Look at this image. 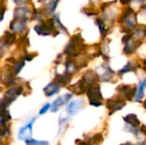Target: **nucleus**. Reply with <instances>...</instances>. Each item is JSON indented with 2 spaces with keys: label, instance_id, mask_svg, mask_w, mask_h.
I'll return each instance as SVG.
<instances>
[{
  "label": "nucleus",
  "instance_id": "nucleus-1",
  "mask_svg": "<svg viewBox=\"0 0 146 145\" xmlns=\"http://www.w3.org/2000/svg\"><path fill=\"white\" fill-rule=\"evenodd\" d=\"M86 94L91 105L94 107H99L103 104V96L98 84L94 83L92 85H90L87 88Z\"/></svg>",
  "mask_w": 146,
  "mask_h": 145
},
{
  "label": "nucleus",
  "instance_id": "nucleus-2",
  "mask_svg": "<svg viewBox=\"0 0 146 145\" xmlns=\"http://www.w3.org/2000/svg\"><path fill=\"white\" fill-rule=\"evenodd\" d=\"M81 38L80 35H77L76 37H74L72 40H70V42L67 44L66 49H65V53L70 56H76L79 51L81 50L82 46H83V43L82 41H80V39Z\"/></svg>",
  "mask_w": 146,
  "mask_h": 145
},
{
  "label": "nucleus",
  "instance_id": "nucleus-3",
  "mask_svg": "<svg viewBox=\"0 0 146 145\" xmlns=\"http://www.w3.org/2000/svg\"><path fill=\"white\" fill-rule=\"evenodd\" d=\"M36 32L39 35L47 36L52 33L55 30V20L50 19L45 22H42L39 25H37L34 27Z\"/></svg>",
  "mask_w": 146,
  "mask_h": 145
},
{
  "label": "nucleus",
  "instance_id": "nucleus-4",
  "mask_svg": "<svg viewBox=\"0 0 146 145\" xmlns=\"http://www.w3.org/2000/svg\"><path fill=\"white\" fill-rule=\"evenodd\" d=\"M126 106V103L122 98H110L107 100V108L110 110V115H113L115 112L121 110Z\"/></svg>",
  "mask_w": 146,
  "mask_h": 145
},
{
  "label": "nucleus",
  "instance_id": "nucleus-5",
  "mask_svg": "<svg viewBox=\"0 0 146 145\" xmlns=\"http://www.w3.org/2000/svg\"><path fill=\"white\" fill-rule=\"evenodd\" d=\"M21 92H22L21 87H15V88L9 89V91L5 92L3 100L8 105H10L17 98V97L21 94Z\"/></svg>",
  "mask_w": 146,
  "mask_h": 145
},
{
  "label": "nucleus",
  "instance_id": "nucleus-6",
  "mask_svg": "<svg viewBox=\"0 0 146 145\" xmlns=\"http://www.w3.org/2000/svg\"><path fill=\"white\" fill-rule=\"evenodd\" d=\"M123 21L125 23V26H127L128 29H133L135 27V25L137 23V19L133 10H132L131 9H127V12L123 16Z\"/></svg>",
  "mask_w": 146,
  "mask_h": 145
},
{
  "label": "nucleus",
  "instance_id": "nucleus-7",
  "mask_svg": "<svg viewBox=\"0 0 146 145\" xmlns=\"http://www.w3.org/2000/svg\"><path fill=\"white\" fill-rule=\"evenodd\" d=\"M118 91L121 92L122 97H124L127 100L131 101L136 95L137 89L135 87H133L128 85H122L120 87H118Z\"/></svg>",
  "mask_w": 146,
  "mask_h": 145
},
{
  "label": "nucleus",
  "instance_id": "nucleus-8",
  "mask_svg": "<svg viewBox=\"0 0 146 145\" xmlns=\"http://www.w3.org/2000/svg\"><path fill=\"white\" fill-rule=\"evenodd\" d=\"M71 98H72V94H69V93H68V94H66V95H64V96H62V97H57V98L53 102L52 105L50 106V110H51V112L55 113V112L58 111L59 109H60L62 106H63V105H65L66 103H68V101H69Z\"/></svg>",
  "mask_w": 146,
  "mask_h": 145
},
{
  "label": "nucleus",
  "instance_id": "nucleus-9",
  "mask_svg": "<svg viewBox=\"0 0 146 145\" xmlns=\"http://www.w3.org/2000/svg\"><path fill=\"white\" fill-rule=\"evenodd\" d=\"M35 121V118L33 120H32V121H30L28 124H27L26 126H24L23 127H21L19 130V138L21 140H27L29 139L32 137V133H33V124Z\"/></svg>",
  "mask_w": 146,
  "mask_h": 145
},
{
  "label": "nucleus",
  "instance_id": "nucleus-10",
  "mask_svg": "<svg viewBox=\"0 0 146 145\" xmlns=\"http://www.w3.org/2000/svg\"><path fill=\"white\" fill-rule=\"evenodd\" d=\"M26 21L27 20H23V19H14V21H12L10 23V29L14 32L21 33L27 28Z\"/></svg>",
  "mask_w": 146,
  "mask_h": 145
},
{
  "label": "nucleus",
  "instance_id": "nucleus-11",
  "mask_svg": "<svg viewBox=\"0 0 146 145\" xmlns=\"http://www.w3.org/2000/svg\"><path fill=\"white\" fill-rule=\"evenodd\" d=\"M83 100L82 99H77L72 103H70L68 107H67V112L69 115H74L75 114H77V112H79L82 106H83Z\"/></svg>",
  "mask_w": 146,
  "mask_h": 145
},
{
  "label": "nucleus",
  "instance_id": "nucleus-12",
  "mask_svg": "<svg viewBox=\"0 0 146 145\" xmlns=\"http://www.w3.org/2000/svg\"><path fill=\"white\" fill-rule=\"evenodd\" d=\"M13 73L9 71V69L2 70L0 72V79L1 81L5 84L6 85H11L14 79H13Z\"/></svg>",
  "mask_w": 146,
  "mask_h": 145
},
{
  "label": "nucleus",
  "instance_id": "nucleus-13",
  "mask_svg": "<svg viewBox=\"0 0 146 145\" xmlns=\"http://www.w3.org/2000/svg\"><path fill=\"white\" fill-rule=\"evenodd\" d=\"M59 91H60V85L56 82L50 83L44 89V94L46 97H51V96L58 93Z\"/></svg>",
  "mask_w": 146,
  "mask_h": 145
},
{
  "label": "nucleus",
  "instance_id": "nucleus-14",
  "mask_svg": "<svg viewBox=\"0 0 146 145\" xmlns=\"http://www.w3.org/2000/svg\"><path fill=\"white\" fill-rule=\"evenodd\" d=\"M9 105L5 103L3 99H0V118L6 121H9L11 119L9 112L7 109Z\"/></svg>",
  "mask_w": 146,
  "mask_h": 145
},
{
  "label": "nucleus",
  "instance_id": "nucleus-15",
  "mask_svg": "<svg viewBox=\"0 0 146 145\" xmlns=\"http://www.w3.org/2000/svg\"><path fill=\"white\" fill-rule=\"evenodd\" d=\"M28 15H29L28 9L25 7H18L14 11V19L27 20Z\"/></svg>",
  "mask_w": 146,
  "mask_h": 145
},
{
  "label": "nucleus",
  "instance_id": "nucleus-16",
  "mask_svg": "<svg viewBox=\"0 0 146 145\" xmlns=\"http://www.w3.org/2000/svg\"><path fill=\"white\" fill-rule=\"evenodd\" d=\"M102 68H103V73L102 74H100V75H98L99 77H100V79L102 80V81H110V79L113 77V75L115 74V72L110 68V67H106V66H104V65H103L102 66Z\"/></svg>",
  "mask_w": 146,
  "mask_h": 145
},
{
  "label": "nucleus",
  "instance_id": "nucleus-17",
  "mask_svg": "<svg viewBox=\"0 0 146 145\" xmlns=\"http://www.w3.org/2000/svg\"><path fill=\"white\" fill-rule=\"evenodd\" d=\"M146 89V78H144L139 84V88L137 90L136 95H135V101L140 102L141 99L144 97L145 95V90Z\"/></svg>",
  "mask_w": 146,
  "mask_h": 145
},
{
  "label": "nucleus",
  "instance_id": "nucleus-18",
  "mask_svg": "<svg viewBox=\"0 0 146 145\" xmlns=\"http://www.w3.org/2000/svg\"><path fill=\"white\" fill-rule=\"evenodd\" d=\"M7 121L4 120H0V145L3 144L2 138L9 135V127L7 126Z\"/></svg>",
  "mask_w": 146,
  "mask_h": 145
},
{
  "label": "nucleus",
  "instance_id": "nucleus-19",
  "mask_svg": "<svg viewBox=\"0 0 146 145\" xmlns=\"http://www.w3.org/2000/svg\"><path fill=\"white\" fill-rule=\"evenodd\" d=\"M123 120L125 121V122H127L128 125L134 126V127H139L140 125V121L138 119V116L134 114H130L127 116H125L123 118Z\"/></svg>",
  "mask_w": 146,
  "mask_h": 145
},
{
  "label": "nucleus",
  "instance_id": "nucleus-20",
  "mask_svg": "<svg viewBox=\"0 0 146 145\" xmlns=\"http://www.w3.org/2000/svg\"><path fill=\"white\" fill-rule=\"evenodd\" d=\"M78 70H79V69H78L77 65H76L74 62H72L71 60L68 59L67 62H66V73H67V74L72 76V75H73L74 73H75Z\"/></svg>",
  "mask_w": 146,
  "mask_h": 145
},
{
  "label": "nucleus",
  "instance_id": "nucleus-21",
  "mask_svg": "<svg viewBox=\"0 0 146 145\" xmlns=\"http://www.w3.org/2000/svg\"><path fill=\"white\" fill-rule=\"evenodd\" d=\"M71 80V76L65 73L63 75H56V83H57L59 85H66L68 84Z\"/></svg>",
  "mask_w": 146,
  "mask_h": 145
},
{
  "label": "nucleus",
  "instance_id": "nucleus-22",
  "mask_svg": "<svg viewBox=\"0 0 146 145\" xmlns=\"http://www.w3.org/2000/svg\"><path fill=\"white\" fill-rule=\"evenodd\" d=\"M104 141V137L101 133H98V134H96L94 135L92 138H91V144L94 145H99L101 144Z\"/></svg>",
  "mask_w": 146,
  "mask_h": 145
},
{
  "label": "nucleus",
  "instance_id": "nucleus-23",
  "mask_svg": "<svg viewBox=\"0 0 146 145\" xmlns=\"http://www.w3.org/2000/svg\"><path fill=\"white\" fill-rule=\"evenodd\" d=\"M133 69H135L134 65H133L131 62H127V65L122 68V69H121L119 73H120L121 74H124V73H128V72L133 71Z\"/></svg>",
  "mask_w": 146,
  "mask_h": 145
},
{
  "label": "nucleus",
  "instance_id": "nucleus-24",
  "mask_svg": "<svg viewBox=\"0 0 146 145\" xmlns=\"http://www.w3.org/2000/svg\"><path fill=\"white\" fill-rule=\"evenodd\" d=\"M25 143L27 145H49V143L46 141H38L34 139H27Z\"/></svg>",
  "mask_w": 146,
  "mask_h": 145
},
{
  "label": "nucleus",
  "instance_id": "nucleus-25",
  "mask_svg": "<svg viewBox=\"0 0 146 145\" xmlns=\"http://www.w3.org/2000/svg\"><path fill=\"white\" fill-rule=\"evenodd\" d=\"M24 66V62H15L14 64V67L12 68L13 71H14V73L15 74H17L21 70V68H23Z\"/></svg>",
  "mask_w": 146,
  "mask_h": 145
},
{
  "label": "nucleus",
  "instance_id": "nucleus-26",
  "mask_svg": "<svg viewBox=\"0 0 146 145\" xmlns=\"http://www.w3.org/2000/svg\"><path fill=\"white\" fill-rule=\"evenodd\" d=\"M98 27H99V30L101 32L102 34H104L106 32V25H105V22L102 20V19H98Z\"/></svg>",
  "mask_w": 146,
  "mask_h": 145
},
{
  "label": "nucleus",
  "instance_id": "nucleus-27",
  "mask_svg": "<svg viewBox=\"0 0 146 145\" xmlns=\"http://www.w3.org/2000/svg\"><path fill=\"white\" fill-rule=\"evenodd\" d=\"M50 108V104H49V103L45 104V105L41 109V110L39 111V115H44V113H46V112H47V110H48Z\"/></svg>",
  "mask_w": 146,
  "mask_h": 145
},
{
  "label": "nucleus",
  "instance_id": "nucleus-28",
  "mask_svg": "<svg viewBox=\"0 0 146 145\" xmlns=\"http://www.w3.org/2000/svg\"><path fill=\"white\" fill-rule=\"evenodd\" d=\"M76 144L78 145H92L91 143H87V142L80 141V140H76Z\"/></svg>",
  "mask_w": 146,
  "mask_h": 145
},
{
  "label": "nucleus",
  "instance_id": "nucleus-29",
  "mask_svg": "<svg viewBox=\"0 0 146 145\" xmlns=\"http://www.w3.org/2000/svg\"><path fill=\"white\" fill-rule=\"evenodd\" d=\"M15 3L17 4H22V3H26L27 2V0H13Z\"/></svg>",
  "mask_w": 146,
  "mask_h": 145
},
{
  "label": "nucleus",
  "instance_id": "nucleus-30",
  "mask_svg": "<svg viewBox=\"0 0 146 145\" xmlns=\"http://www.w3.org/2000/svg\"><path fill=\"white\" fill-rule=\"evenodd\" d=\"M140 131H141V132L146 136V126H143L140 128Z\"/></svg>",
  "mask_w": 146,
  "mask_h": 145
},
{
  "label": "nucleus",
  "instance_id": "nucleus-31",
  "mask_svg": "<svg viewBox=\"0 0 146 145\" xmlns=\"http://www.w3.org/2000/svg\"><path fill=\"white\" fill-rule=\"evenodd\" d=\"M121 145H133V144H131V143H129V142H127V143H125V144H122Z\"/></svg>",
  "mask_w": 146,
  "mask_h": 145
},
{
  "label": "nucleus",
  "instance_id": "nucleus-32",
  "mask_svg": "<svg viewBox=\"0 0 146 145\" xmlns=\"http://www.w3.org/2000/svg\"><path fill=\"white\" fill-rule=\"evenodd\" d=\"M138 145H146V141H144V142H142V143L139 144Z\"/></svg>",
  "mask_w": 146,
  "mask_h": 145
},
{
  "label": "nucleus",
  "instance_id": "nucleus-33",
  "mask_svg": "<svg viewBox=\"0 0 146 145\" xmlns=\"http://www.w3.org/2000/svg\"><path fill=\"white\" fill-rule=\"evenodd\" d=\"M144 106H145V109H146V100L145 101V103H144Z\"/></svg>",
  "mask_w": 146,
  "mask_h": 145
},
{
  "label": "nucleus",
  "instance_id": "nucleus-34",
  "mask_svg": "<svg viewBox=\"0 0 146 145\" xmlns=\"http://www.w3.org/2000/svg\"><path fill=\"white\" fill-rule=\"evenodd\" d=\"M93 2H97V1H98V0H92Z\"/></svg>",
  "mask_w": 146,
  "mask_h": 145
}]
</instances>
